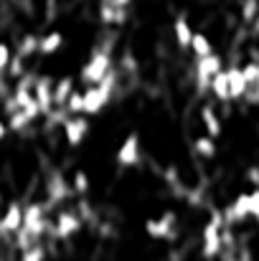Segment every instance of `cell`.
<instances>
[{
    "mask_svg": "<svg viewBox=\"0 0 259 261\" xmlns=\"http://www.w3.org/2000/svg\"><path fill=\"white\" fill-rule=\"evenodd\" d=\"M224 228H226L224 213L214 211L211 218L201 228V254H203V259H216V256L224 254Z\"/></svg>",
    "mask_w": 259,
    "mask_h": 261,
    "instance_id": "1",
    "label": "cell"
},
{
    "mask_svg": "<svg viewBox=\"0 0 259 261\" xmlns=\"http://www.w3.org/2000/svg\"><path fill=\"white\" fill-rule=\"evenodd\" d=\"M112 69H114V66H112V51H109V46L94 48V51L89 54V59L84 61L82 71H79V82H82L84 87L99 84Z\"/></svg>",
    "mask_w": 259,
    "mask_h": 261,
    "instance_id": "2",
    "label": "cell"
},
{
    "mask_svg": "<svg viewBox=\"0 0 259 261\" xmlns=\"http://www.w3.org/2000/svg\"><path fill=\"white\" fill-rule=\"evenodd\" d=\"M148 239H155V241H173L175 231H178V216L173 211H166L163 216H155V218H148L143 223Z\"/></svg>",
    "mask_w": 259,
    "mask_h": 261,
    "instance_id": "3",
    "label": "cell"
},
{
    "mask_svg": "<svg viewBox=\"0 0 259 261\" xmlns=\"http://www.w3.org/2000/svg\"><path fill=\"white\" fill-rule=\"evenodd\" d=\"M221 69H224V59H221L216 51L208 54V56L196 59V89H198V94L208 91L211 82H214V76H216Z\"/></svg>",
    "mask_w": 259,
    "mask_h": 261,
    "instance_id": "4",
    "label": "cell"
},
{
    "mask_svg": "<svg viewBox=\"0 0 259 261\" xmlns=\"http://www.w3.org/2000/svg\"><path fill=\"white\" fill-rule=\"evenodd\" d=\"M82 216L77 213V208L74 211H61V213H56V218H54V226H51V236L54 239H59V241H69L72 236H77L79 231H82Z\"/></svg>",
    "mask_w": 259,
    "mask_h": 261,
    "instance_id": "5",
    "label": "cell"
},
{
    "mask_svg": "<svg viewBox=\"0 0 259 261\" xmlns=\"http://www.w3.org/2000/svg\"><path fill=\"white\" fill-rule=\"evenodd\" d=\"M114 160H117V165L120 168H135L140 160H143V147H140V137L135 135V132H130L122 142H120V147H117V155H114Z\"/></svg>",
    "mask_w": 259,
    "mask_h": 261,
    "instance_id": "6",
    "label": "cell"
},
{
    "mask_svg": "<svg viewBox=\"0 0 259 261\" xmlns=\"http://www.w3.org/2000/svg\"><path fill=\"white\" fill-rule=\"evenodd\" d=\"M64 137H66V145L72 147H79L89 135V117L86 114H74V117H66L64 119Z\"/></svg>",
    "mask_w": 259,
    "mask_h": 261,
    "instance_id": "7",
    "label": "cell"
},
{
    "mask_svg": "<svg viewBox=\"0 0 259 261\" xmlns=\"http://www.w3.org/2000/svg\"><path fill=\"white\" fill-rule=\"evenodd\" d=\"M46 188H49V208H54V205H59V203H64V200H69L74 195L72 182H66V177L61 173L51 175Z\"/></svg>",
    "mask_w": 259,
    "mask_h": 261,
    "instance_id": "8",
    "label": "cell"
},
{
    "mask_svg": "<svg viewBox=\"0 0 259 261\" xmlns=\"http://www.w3.org/2000/svg\"><path fill=\"white\" fill-rule=\"evenodd\" d=\"M23 226V205L20 203H8L5 213L0 216V236L8 233V236H15Z\"/></svg>",
    "mask_w": 259,
    "mask_h": 261,
    "instance_id": "9",
    "label": "cell"
},
{
    "mask_svg": "<svg viewBox=\"0 0 259 261\" xmlns=\"http://www.w3.org/2000/svg\"><path fill=\"white\" fill-rule=\"evenodd\" d=\"M33 99L41 107V112L49 114L54 109V79H49V76L36 79V84H33Z\"/></svg>",
    "mask_w": 259,
    "mask_h": 261,
    "instance_id": "10",
    "label": "cell"
},
{
    "mask_svg": "<svg viewBox=\"0 0 259 261\" xmlns=\"http://www.w3.org/2000/svg\"><path fill=\"white\" fill-rule=\"evenodd\" d=\"M99 20L104 25H122L127 20V8H120L112 0H102L99 3Z\"/></svg>",
    "mask_w": 259,
    "mask_h": 261,
    "instance_id": "11",
    "label": "cell"
},
{
    "mask_svg": "<svg viewBox=\"0 0 259 261\" xmlns=\"http://www.w3.org/2000/svg\"><path fill=\"white\" fill-rule=\"evenodd\" d=\"M226 71H229L231 101H242V99H247V94H249V84H247V79H244V71H242V66H229Z\"/></svg>",
    "mask_w": 259,
    "mask_h": 261,
    "instance_id": "12",
    "label": "cell"
},
{
    "mask_svg": "<svg viewBox=\"0 0 259 261\" xmlns=\"http://www.w3.org/2000/svg\"><path fill=\"white\" fill-rule=\"evenodd\" d=\"M201 122H203V129H206V135H208V137H214V140H219V137H221V132H224V124H221V117H219V112H216L211 104L201 107Z\"/></svg>",
    "mask_w": 259,
    "mask_h": 261,
    "instance_id": "13",
    "label": "cell"
},
{
    "mask_svg": "<svg viewBox=\"0 0 259 261\" xmlns=\"http://www.w3.org/2000/svg\"><path fill=\"white\" fill-rule=\"evenodd\" d=\"M193 28H191V23H188V18L185 15H178L175 20H173V36H175V43L183 48V51H188L191 48V38H193Z\"/></svg>",
    "mask_w": 259,
    "mask_h": 261,
    "instance_id": "14",
    "label": "cell"
},
{
    "mask_svg": "<svg viewBox=\"0 0 259 261\" xmlns=\"http://www.w3.org/2000/svg\"><path fill=\"white\" fill-rule=\"evenodd\" d=\"M208 91L214 94V99L216 101H221V104H226V101H231V89H229V71L226 69H221L216 76H214V82H211V87Z\"/></svg>",
    "mask_w": 259,
    "mask_h": 261,
    "instance_id": "15",
    "label": "cell"
},
{
    "mask_svg": "<svg viewBox=\"0 0 259 261\" xmlns=\"http://www.w3.org/2000/svg\"><path fill=\"white\" fill-rule=\"evenodd\" d=\"M61 46H64V33L61 31H49V33L38 36V54L41 56H54Z\"/></svg>",
    "mask_w": 259,
    "mask_h": 261,
    "instance_id": "16",
    "label": "cell"
},
{
    "mask_svg": "<svg viewBox=\"0 0 259 261\" xmlns=\"http://www.w3.org/2000/svg\"><path fill=\"white\" fill-rule=\"evenodd\" d=\"M74 89H77L74 76H61L59 82H54V107H66Z\"/></svg>",
    "mask_w": 259,
    "mask_h": 261,
    "instance_id": "17",
    "label": "cell"
},
{
    "mask_svg": "<svg viewBox=\"0 0 259 261\" xmlns=\"http://www.w3.org/2000/svg\"><path fill=\"white\" fill-rule=\"evenodd\" d=\"M191 147H193V152H196L198 158H203V160H214V158H216V140L208 137V135H198Z\"/></svg>",
    "mask_w": 259,
    "mask_h": 261,
    "instance_id": "18",
    "label": "cell"
},
{
    "mask_svg": "<svg viewBox=\"0 0 259 261\" xmlns=\"http://www.w3.org/2000/svg\"><path fill=\"white\" fill-rule=\"evenodd\" d=\"M36 54H38V36H36V33H26V36L18 41V46H15V56H20V59L26 61V59L36 56Z\"/></svg>",
    "mask_w": 259,
    "mask_h": 261,
    "instance_id": "19",
    "label": "cell"
},
{
    "mask_svg": "<svg viewBox=\"0 0 259 261\" xmlns=\"http://www.w3.org/2000/svg\"><path fill=\"white\" fill-rule=\"evenodd\" d=\"M196 59H201V56H208V54H214V43L208 41V36L206 33H201V31H196L193 33V38H191V48H188Z\"/></svg>",
    "mask_w": 259,
    "mask_h": 261,
    "instance_id": "20",
    "label": "cell"
},
{
    "mask_svg": "<svg viewBox=\"0 0 259 261\" xmlns=\"http://www.w3.org/2000/svg\"><path fill=\"white\" fill-rule=\"evenodd\" d=\"M242 71H244V79H247V84H249V94H254L259 89V61L249 59V61L242 66ZM249 94H247V96H249Z\"/></svg>",
    "mask_w": 259,
    "mask_h": 261,
    "instance_id": "21",
    "label": "cell"
},
{
    "mask_svg": "<svg viewBox=\"0 0 259 261\" xmlns=\"http://www.w3.org/2000/svg\"><path fill=\"white\" fill-rule=\"evenodd\" d=\"M72 190H74V195H79V198H84L86 193H89V175L84 170H77V173L72 175Z\"/></svg>",
    "mask_w": 259,
    "mask_h": 261,
    "instance_id": "22",
    "label": "cell"
},
{
    "mask_svg": "<svg viewBox=\"0 0 259 261\" xmlns=\"http://www.w3.org/2000/svg\"><path fill=\"white\" fill-rule=\"evenodd\" d=\"M20 261H46V249L41 244H33L26 251H20Z\"/></svg>",
    "mask_w": 259,
    "mask_h": 261,
    "instance_id": "23",
    "label": "cell"
},
{
    "mask_svg": "<svg viewBox=\"0 0 259 261\" xmlns=\"http://www.w3.org/2000/svg\"><path fill=\"white\" fill-rule=\"evenodd\" d=\"M259 15V0H244L242 3V20L244 23H254Z\"/></svg>",
    "mask_w": 259,
    "mask_h": 261,
    "instance_id": "24",
    "label": "cell"
},
{
    "mask_svg": "<svg viewBox=\"0 0 259 261\" xmlns=\"http://www.w3.org/2000/svg\"><path fill=\"white\" fill-rule=\"evenodd\" d=\"M10 61H13V48H10L8 43H3V41H0V76H3V74H8Z\"/></svg>",
    "mask_w": 259,
    "mask_h": 261,
    "instance_id": "25",
    "label": "cell"
},
{
    "mask_svg": "<svg viewBox=\"0 0 259 261\" xmlns=\"http://www.w3.org/2000/svg\"><path fill=\"white\" fill-rule=\"evenodd\" d=\"M247 180H249L254 188H259V168H249V170H247Z\"/></svg>",
    "mask_w": 259,
    "mask_h": 261,
    "instance_id": "26",
    "label": "cell"
},
{
    "mask_svg": "<svg viewBox=\"0 0 259 261\" xmlns=\"http://www.w3.org/2000/svg\"><path fill=\"white\" fill-rule=\"evenodd\" d=\"M10 135V127H8V119H0V142Z\"/></svg>",
    "mask_w": 259,
    "mask_h": 261,
    "instance_id": "27",
    "label": "cell"
},
{
    "mask_svg": "<svg viewBox=\"0 0 259 261\" xmlns=\"http://www.w3.org/2000/svg\"><path fill=\"white\" fill-rule=\"evenodd\" d=\"M112 3H114V5H120V8H130V3H132V0H112Z\"/></svg>",
    "mask_w": 259,
    "mask_h": 261,
    "instance_id": "28",
    "label": "cell"
},
{
    "mask_svg": "<svg viewBox=\"0 0 259 261\" xmlns=\"http://www.w3.org/2000/svg\"><path fill=\"white\" fill-rule=\"evenodd\" d=\"M249 101H254V104H257V101H259V89H257V91H254V94H249Z\"/></svg>",
    "mask_w": 259,
    "mask_h": 261,
    "instance_id": "29",
    "label": "cell"
},
{
    "mask_svg": "<svg viewBox=\"0 0 259 261\" xmlns=\"http://www.w3.org/2000/svg\"><path fill=\"white\" fill-rule=\"evenodd\" d=\"M234 261H249V256H247V254H244V256H242V259H234Z\"/></svg>",
    "mask_w": 259,
    "mask_h": 261,
    "instance_id": "30",
    "label": "cell"
}]
</instances>
